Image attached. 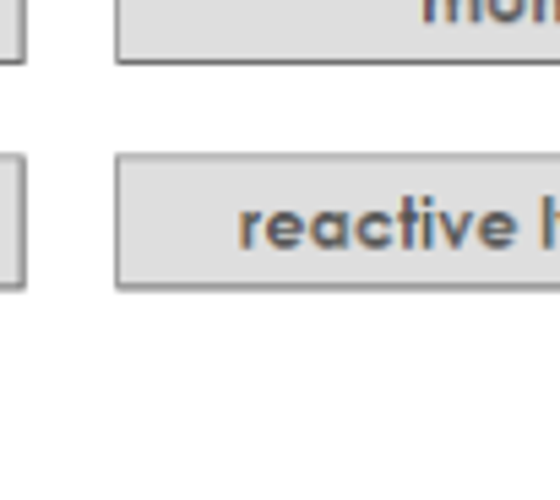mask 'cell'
Masks as SVG:
<instances>
[{
	"mask_svg": "<svg viewBox=\"0 0 560 500\" xmlns=\"http://www.w3.org/2000/svg\"><path fill=\"white\" fill-rule=\"evenodd\" d=\"M22 278V168L0 159V283Z\"/></svg>",
	"mask_w": 560,
	"mask_h": 500,
	"instance_id": "6da1fadb",
	"label": "cell"
},
{
	"mask_svg": "<svg viewBox=\"0 0 560 500\" xmlns=\"http://www.w3.org/2000/svg\"><path fill=\"white\" fill-rule=\"evenodd\" d=\"M22 55V0H0V60Z\"/></svg>",
	"mask_w": 560,
	"mask_h": 500,
	"instance_id": "7a4b0ae2",
	"label": "cell"
}]
</instances>
